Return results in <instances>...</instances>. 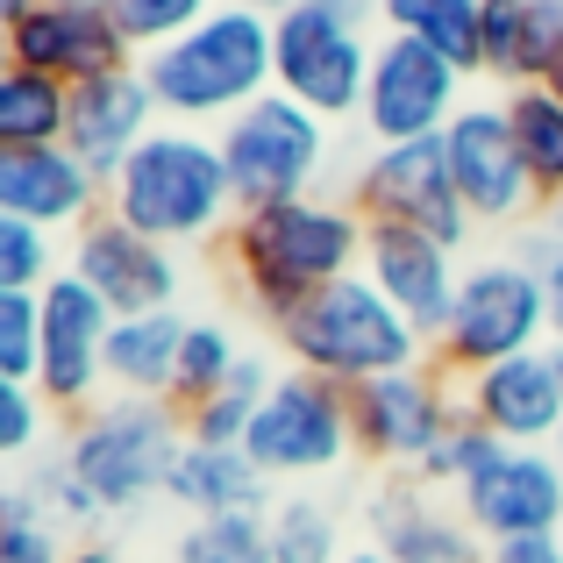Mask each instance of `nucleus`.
I'll use <instances>...</instances> for the list:
<instances>
[{"mask_svg": "<svg viewBox=\"0 0 563 563\" xmlns=\"http://www.w3.org/2000/svg\"><path fill=\"white\" fill-rule=\"evenodd\" d=\"M364 235H372V221L350 200L300 192V200H278V207H243L229 229V264L243 278L250 307L278 329L314 292L364 272Z\"/></svg>", "mask_w": 563, "mask_h": 563, "instance_id": "f257e3e1", "label": "nucleus"}, {"mask_svg": "<svg viewBox=\"0 0 563 563\" xmlns=\"http://www.w3.org/2000/svg\"><path fill=\"white\" fill-rule=\"evenodd\" d=\"M143 79L157 93V114L172 129L221 122L229 129L243 108H257L264 93H278V57H272V22L250 8L221 0L192 36L165 43L143 57Z\"/></svg>", "mask_w": 563, "mask_h": 563, "instance_id": "f03ea898", "label": "nucleus"}, {"mask_svg": "<svg viewBox=\"0 0 563 563\" xmlns=\"http://www.w3.org/2000/svg\"><path fill=\"white\" fill-rule=\"evenodd\" d=\"M108 214H122L151 243H207L235 229V186L221 165V136L207 129H157L108 186Z\"/></svg>", "mask_w": 563, "mask_h": 563, "instance_id": "7ed1b4c3", "label": "nucleus"}, {"mask_svg": "<svg viewBox=\"0 0 563 563\" xmlns=\"http://www.w3.org/2000/svg\"><path fill=\"white\" fill-rule=\"evenodd\" d=\"M278 343H286L292 372H314V378L343 385V393H357L372 378H393V372H413V364L435 357L428 335L364 272L329 286V292H314L300 314H286L278 321Z\"/></svg>", "mask_w": 563, "mask_h": 563, "instance_id": "20e7f679", "label": "nucleus"}, {"mask_svg": "<svg viewBox=\"0 0 563 563\" xmlns=\"http://www.w3.org/2000/svg\"><path fill=\"white\" fill-rule=\"evenodd\" d=\"M179 456L186 413L172 399H100L65 435V464L100 499V514H136L143 499H165Z\"/></svg>", "mask_w": 563, "mask_h": 563, "instance_id": "39448f33", "label": "nucleus"}, {"mask_svg": "<svg viewBox=\"0 0 563 563\" xmlns=\"http://www.w3.org/2000/svg\"><path fill=\"white\" fill-rule=\"evenodd\" d=\"M556 335L550 321V292L528 272V257H478L464 264V286H456L450 329L435 335V364L450 378H478L507 357H528Z\"/></svg>", "mask_w": 563, "mask_h": 563, "instance_id": "423d86ee", "label": "nucleus"}, {"mask_svg": "<svg viewBox=\"0 0 563 563\" xmlns=\"http://www.w3.org/2000/svg\"><path fill=\"white\" fill-rule=\"evenodd\" d=\"M221 136V165H229L235 207H278L314 192L321 165H329V122L314 108H300L292 93H264L257 108H243Z\"/></svg>", "mask_w": 563, "mask_h": 563, "instance_id": "0eeeda50", "label": "nucleus"}, {"mask_svg": "<svg viewBox=\"0 0 563 563\" xmlns=\"http://www.w3.org/2000/svg\"><path fill=\"white\" fill-rule=\"evenodd\" d=\"M250 464L272 485L286 478H321L335 471L350 450H357V413H350V393L314 372H278L272 399H264L257 428H250Z\"/></svg>", "mask_w": 563, "mask_h": 563, "instance_id": "6e6552de", "label": "nucleus"}, {"mask_svg": "<svg viewBox=\"0 0 563 563\" xmlns=\"http://www.w3.org/2000/svg\"><path fill=\"white\" fill-rule=\"evenodd\" d=\"M272 57H278V93H292L300 108H314L321 122H350L364 114L372 93V57L378 43H364V29L321 14L314 0L272 22Z\"/></svg>", "mask_w": 563, "mask_h": 563, "instance_id": "1a4fd4ad", "label": "nucleus"}, {"mask_svg": "<svg viewBox=\"0 0 563 563\" xmlns=\"http://www.w3.org/2000/svg\"><path fill=\"white\" fill-rule=\"evenodd\" d=\"M350 207H357L364 221H399V229L435 235L442 250H464L471 229H478V221H471V207L456 200L442 136L435 143H385V151H372L357 165Z\"/></svg>", "mask_w": 563, "mask_h": 563, "instance_id": "9d476101", "label": "nucleus"}, {"mask_svg": "<svg viewBox=\"0 0 563 563\" xmlns=\"http://www.w3.org/2000/svg\"><path fill=\"white\" fill-rule=\"evenodd\" d=\"M350 413H357V450L407 478V471H421L428 456L442 450V435L464 421V399L450 393V372H442V364H413V372L357 385V393H350Z\"/></svg>", "mask_w": 563, "mask_h": 563, "instance_id": "9b49d317", "label": "nucleus"}, {"mask_svg": "<svg viewBox=\"0 0 563 563\" xmlns=\"http://www.w3.org/2000/svg\"><path fill=\"white\" fill-rule=\"evenodd\" d=\"M456 114H464V71L413 36H385L372 57V93L357 114L378 151L385 143H435Z\"/></svg>", "mask_w": 563, "mask_h": 563, "instance_id": "f8f14e48", "label": "nucleus"}, {"mask_svg": "<svg viewBox=\"0 0 563 563\" xmlns=\"http://www.w3.org/2000/svg\"><path fill=\"white\" fill-rule=\"evenodd\" d=\"M0 43H8V65L43 71V79L71 86V93L143 65V51L122 36L114 8H57V0H43V8L14 14V22L0 29Z\"/></svg>", "mask_w": 563, "mask_h": 563, "instance_id": "ddd939ff", "label": "nucleus"}, {"mask_svg": "<svg viewBox=\"0 0 563 563\" xmlns=\"http://www.w3.org/2000/svg\"><path fill=\"white\" fill-rule=\"evenodd\" d=\"M442 157H450L456 200H464L471 221H485V229L528 221L542 207V192L528 179L521 143H514V122H507L499 100H464V114L442 129Z\"/></svg>", "mask_w": 563, "mask_h": 563, "instance_id": "4468645a", "label": "nucleus"}, {"mask_svg": "<svg viewBox=\"0 0 563 563\" xmlns=\"http://www.w3.org/2000/svg\"><path fill=\"white\" fill-rule=\"evenodd\" d=\"M71 278L108 300L114 321H136V314H172L179 307V257L151 235H136L122 214H93L79 235H71Z\"/></svg>", "mask_w": 563, "mask_h": 563, "instance_id": "2eb2a0df", "label": "nucleus"}, {"mask_svg": "<svg viewBox=\"0 0 563 563\" xmlns=\"http://www.w3.org/2000/svg\"><path fill=\"white\" fill-rule=\"evenodd\" d=\"M108 343H114V314L86 278L57 272L43 286V372L36 393L51 407H93V393L108 385Z\"/></svg>", "mask_w": 563, "mask_h": 563, "instance_id": "dca6fc26", "label": "nucleus"}, {"mask_svg": "<svg viewBox=\"0 0 563 563\" xmlns=\"http://www.w3.org/2000/svg\"><path fill=\"white\" fill-rule=\"evenodd\" d=\"M364 528H372V550L393 563H493V542L464 521L456 499H435V485L385 478L364 507Z\"/></svg>", "mask_w": 563, "mask_h": 563, "instance_id": "f3484780", "label": "nucleus"}, {"mask_svg": "<svg viewBox=\"0 0 563 563\" xmlns=\"http://www.w3.org/2000/svg\"><path fill=\"white\" fill-rule=\"evenodd\" d=\"M464 521L485 542H521V536H563V464L556 450H499L478 478L456 493Z\"/></svg>", "mask_w": 563, "mask_h": 563, "instance_id": "a211bd4d", "label": "nucleus"}, {"mask_svg": "<svg viewBox=\"0 0 563 563\" xmlns=\"http://www.w3.org/2000/svg\"><path fill=\"white\" fill-rule=\"evenodd\" d=\"M364 278H372L385 300L428 335V350H435V335L450 329L456 286H464L456 250H442L435 235H421V229H399V221H372V235H364Z\"/></svg>", "mask_w": 563, "mask_h": 563, "instance_id": "6ab92c4d", "label": "nucleus"}, {"mask_svg": "<svg viewBox=\"0 0 563 563\" xmlns=\"http://www.w3.org/2000/svg\"><path fill=\"white\" fill-rule=\"evenodd\" d=\"M464 413L478 428H493L507 450H550L563 428V372L550 364V350L507 357L493 372L464 378Z\"/></svg>", "mask_w": 563, "mask_h": 563, "instance_id": "aec40b11", "label": "nucleus"}, {"mask_svg": "<svg viewBox=\"0 0 563 563\" xmlns=\"http://www.w3.org/2000/svg\"><path fill=\"white\" fill-rule=\"evenodd\" d=\"M157 129H165V114H157V93H151V79H143V65H136V71H114V79H93V86L71 93L65 151L114 186V172H122Z\"/></svg>", "mask_w": 563, "mask_h": 563, "instance_id": "412c9836", "label": "nucleus"}, {"mask_svg": "<svg viewBox=\"0 0 563 563\" xmlns=\"http://www.w3.org/2000/svg\"><path fill=\"white\" fill-rule=\"evenodd\" d=\"M108 179L86 172L65 143L51 151H0V214L8 221H36V229H71L79 235L93 214H108Z\"/></svg>", "mask_w": 563, "mask_h": 563, "instance_id": "4be33fe9", "label": "nucleus"}, {"mask_svg": "<svg viewBox=\"0 0 563 563\" xmlns=\"http://www.w3.org/2000/svg\"><path fill=\"white\" fill-rule=\"evenodd\" d=\"M563 71V0H485V79L550 86Z\"/></svg>", "mask_w": 563, "mask_h": 563, "instance_id": "5701e85b", "label": "nucleus"}, {"mask_svg": "<svg viewBox=\"0 0 563 563\" xmlns=\"http://www.w3.org/2000/svg\"><path fill=\"white\" fill-rule=\"evenodd\" d=\"M172 507H186L192 521H221V514H272V478H264L257 464H250V450H200V442H186L179 471H172L165 485Z\"/></svg>", "mask_w": 563, "mask_h": 563, "instance_id": "b1692460", "label": "nucleus"}, {"mask_svg": "<svg viewBox=\"0 0 563 563\" xmlns=\"http://www.w3.org/2000/svg\"><path fill=\"white\" fill-rule=\"evenodd\" d=\"M186 329H192V321L179 314V307H172V314L114 321V343H108V385H114V399H172Z\"/></svg>", "mask_w": 563, "mask_h": 563, "instance_id": "393cba45", "label": "nucleus"}, {"mask_svg": "<svg viewBox=\"0 0 563 563\" xmlns=\"http://www.w3.org/2000/svg\"><path fill=\"white\" fill-rule=\"evenodd\" d=\"M385 36H413L456 71H485V0H385Z\"/></svg>", "mask_w": 563, "mask_h": 563, "instance_id": "a878e982", "label": "nucleus"}, {"mask_svg": "<svg viewBox=\"0 0 563 563\" xmlns=\"http://www.w3.org/2000/svg\"><path fill=\"white\" fill-rule=\"evenodd\" d=\"M71 129V86L43 71L8 65L0 71V151H51Z\"/></svg>", "mask_w": 563, "mask_h": 563, "instance_id": "bb28decb", "label": "nucleus"}, {"mask_svg": "<svg viewBox=\"0 0 563 563\" xmlns=\"http://www.w3.org/2000/svg\"><path fill=\"white\" fill-rule=\"evenodd\" d=\"M499 108H507V122H514V143H521V165H528V179H536L542 207H556L563 200V100L550 86H514Z\"/></svg>", "mask_w": 563, "mask_h": 563, "instance_id": "cd10ccee", "label": "nucleus"}, {"mask_svg": "<svg viewBox=\"0 0 563 563\" xmlns=\"http://www.w3.org/2000/svg\"><path fill=\"white\" fill-rule=\"evenodd\" d=\"M272 385H278V372L250 350L243 372L229 378V393H214L207 407L186 413V442H200V450H243L250 428H257V413H264V399H272Z\"/></svg>", "mask_w": 563, "mask_h": 563, "instance_id": "c85d7f7f", "label": "nucleus"}, {"mask_svg": "<svg viewBox=\"0 0 563 563\" xmlns=\"http://www.w3.org/2000/svg\"><path fill=\"white\" fill-rule=\"evenodd\" d=\"M243 357H250V350L235 343L221 321H192V329H186V350H179V385H172V407L192 413V407H207L214 393H229V378L243 372Z\"/></svg>", "mask_w": 563, "mask_h": 563, "instance_id": "c756f323", "label": "nucleus"}, {"mask_svg": "<svg viewBox=\"0 0 563 563\" xmlns=\"http://www.w3.org/2000/svg\"><path fill=\"white\" fill-rule=\"evenodd\" d=\"M343 521L329 499L286 493L272 507V563H343Z\"/></svg>", "mask_w": 563, "mask_h": 563, "instance_id": "7c9ffc66", "label": "nucleus"}, {"mask_svg": "<svg viewBox=\"0 0 563 563\" xmlns=\"http://www.w3.org/2000/svg\"><path fill=\"white\" fill-rule=\"evenodd\" d=\"M172 563H272V514L186 521V536L172 542Z\"/></svg>", "mask_w": 563, "mask_h": 563, "instance_id": "2f4dec72", "label": "nucleus"}, {"mask_svg": "<svg viewBox=\"0 0 563 563\" xmlns=\"http://www.w3.org/2000/svg\"><path fill=\"white\" fill-rule=\"evenodd\" d=\"M14 493H29V499H36V514H43L51 528H93V521H108V514H100V499L86 493L79 478H71L65 450H57V456H43V464H29Z\"/></svg>", "mask_w": 563, "mask_h": 563, "instance_id": "473e14b6", "label": "nucleus"}, {"mask_svg": "<svg viewBox=\"0 0 563 563\" xmlns=\"http://www.w3.org/2000/svg\"><path fill=\"white\" fill-rule=\"evenodd\" d=\"M43 372V292H0V385H36Z\"/></svg>", "mask_w": 563, "mask_h": 563, "instance_id": "72a5a7b5", "label": "nucleus"}, {"mask_svg": "<svg viewBox=\"0 0 563 563\" xmlns=\"http://www.w3.org/2000/svg\"><path fill=\"white\" fill-rule=\"evenodd\" d=\"M214 8L221 0H114V22H122V36L151 57V51H165V43L192 36Z\"/></svg>", "mask_w": 563, "mask_h": 563, "instance_id": "f704fd0d", "label": "nucleus"}, {"mask_svg": "<svg viewBox=\"0 0 563 563\" xmlns=\"http://www.w3.org/2000/svg\"><path fill=\"white\" fill-rule=\"evenodd\" d=\"M499 450H507V442H499L493 428H478V421L464 413V421H456L450 435H442V450L428 456V464L413 471V478H421V485H435V493H464V485L478 478L485 464H499Z\"/></svg>", "mask_w": 563, "mask_h": 563, "instance_id": "c9c22d12", "label": "nucleus"}, {"mask_svg": "<svg viewBox=\"0 0 563 563\" xmlns=\"http://www.w3.org/2000/svg\"><path fill=\"white\" fill-rule=\"evenodd\" d=\"M57 278V243L36 221L0 214V292H43Z\"/></svg>", "mask_w": 563, "mask_h": 563, "instance_id": "e433bc0d", "label": "nucleus"}, {"mask_svg": "<svg viewBox=\"0 0 563 563\" xmlns=\"http://www.w3.org/2000/svg\"><path fill=\"white\" fill-rule=\"evenodd\" d=\"M71 550H57V528L36 514L29 493L0 499V563H65Z\"/></svg>", "mask_w": 563, "mask_h": 563, "instance_id": "4c0bfd02", "label": "nucleus"}, {"mask_svg": "<svg viewBox=\"0 0 563 563\" xmlns=\"http://www.w3.org/2000/svg\"><path fill=\"white\" fill-rule=\"evenodd\" d=\"M43 435V393L36 385H0V456H29Z\"/></svg>", "mask_w": 563, "mask_h": 563, "instance_id": "58836bf2", "label": "nucleus"}, {"mask_svg": "<svg viewBox=\"0 0 563 563\" xmlns=\"http://www.w3.org/2000/svg\"><path fill=\"white\" fill-rule=\"evenodd\" d=\"M521 257H528V272L542 278V292H550V321H556V335H563V229H536Z\"/></svg>", "mask_w": 563, "mask_h": 563, "instance_id": "ea45409f", "label": "nucleus"}, {"mask_svg": "<svg viewBox=\"0 0 563 563\" xmlns=\"http://www.w3.org/2000/svg\"><path fill=\"white\" fill-rule=\"evenodd\" d=\"M493 563H563V536H521V542H493Z\"/></svg>", "mask_w": 563, "mask_h": 563, "instance_id": "a19ab883", "label": "nucleus"}, {"mask_svg": "<svg viewBox=\"0 0 563 563\" xmlns=\"http://www.w3.org/2000/svg\"><path fill=\"white\" fill-rule=\"evenodd\" d=\"M321 14H335V22L364 29V22H385V0H314Z\"/></svg>", "mask_w": 563, "mask_h": 563, "instance_id": "79ce46f5", "label": "nucleus"}, {"mask_svg": "<svg viewBox=\"0 0 563 563\" xmlns=\"http://www.w3.org/2000/svg\"><path fill=\"white\" fill-rule=\"evenodd\" d=\"M229 8H250V14H264V22H278V14L307 8V0H229Z\"/></svg>", "mask_w": 563, "mask_h": 563, "instance_id": "37998d69", "label": "nucleus"}, {"mask_svg": "<svg viewBox=\"0 0 563 563\" xmlns=\"http://www.w3.org/2000/svg\"><path fill=\"white\" fill-rule=\"evenodd\" d=\"M65 563H122V550H108V542H79Z\"/></svg>", "mask_w": 563, "mask_h": 563, "instance_id": "c03bdc74", "label": "nucleus"}, {"mask_svg": "<svg viewBox=\"0 0 563 563\" xmlns=\"http://www.w3.org/2000/svg\"><path fill=\"white\" fill-rule=\"evenodd\" d=\"M343 563H393V556H378V550H372V542H364V550H350Z\"/></svg>", "mask_w": 563, "mask_h": 563, "instance_id": "a18cd8bd", "label": "nucleus"}, {"mask_svg": "<svg viewBox=\"0 0 563 563\" xmlns=\"http://www.w3.org/2000/svg\"><path fill=\"white\" fill-rule=\"evenodd\" d=\"M57 8H114V0H57Z\"/></svg>", "mask_w": 563, "mask_h": 563, "instance_id": "49530a36", "label": "nucleus"}, {"mask_svg": "<svg viewBox=\"0 0 563 563\" xmlns=\"http://www.w3.org/2000/svg\"><path fill=\"white\" fill-rule=\"evenodd\" d=\"M550 229H563V200H556V207H550Z\"/></svg>", "mask_w": 563, "mask_h": 563, "instance_id": "de8ad7c7", "label": "nucleus"}, {"mask_svg": "<svg viewBox=\"0 0 563 563\" xmlns=\"http://www.w3.org/2000/svg\"><path fill=\"white\" fill-rule=\"evenodd\" d=\"M550 450H556V464H563V428H556V442H550Z\"/></svg>", "mask_w": 563, "mask_h": 563, "instance_id": "09e8293b", "label": "nucleus"}, {"mask_svg": "<svg viewBox=\"0 0 563 563\" xmlns=\"http://www.w3.org/2000/svg\"><path fill=\"white\" fill-rule=\"evenodd\" d=\"M550 93H556V100H563V71H556V79H550Z\"/></svg>", "mask_w": 563, "mask_h": 563, "instance_id": "8fccbe9b", "label": "nucleus"}]
</instances>
